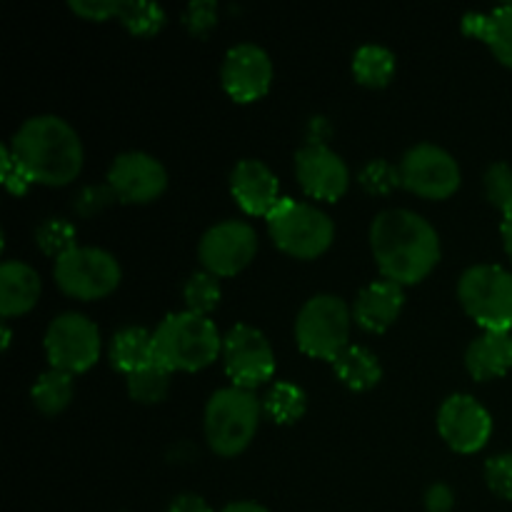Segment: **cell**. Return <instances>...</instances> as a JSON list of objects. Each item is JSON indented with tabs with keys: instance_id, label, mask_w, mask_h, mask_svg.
<instances>
[{
	"instance_id": "obj_1",
	"label": "cell",
	"mask_w": 512,
	"mask_h": 512,
	"mask_svg": "<svg viewBox=\"0 0 512 512\" xmlns=\"http://www.w3.org/2000/svg\"><path fill=\"white\" fill-rule=\"evenodd\" d=\"M370 248L385 280L415 285L440 260V238L433 225L413 210H385L370 225Z\"/></svg>"
},
{
	"instance_id": "obj_2",
	"label": "cell",
	"mask_w": 512,
	"mask_h": 512,
	"mask_svg": "<svg viewBox=\"0 0 512 512\" xmlns=\"http://www.w3.org/2000/svg\"><path fill=\"white\" fill-rule=\"evenodd\" d=\"M10 150L28 170L33 183L60 185L73 183L83 170V143L78 133L58 115H38L25 120L13 135Z\"/></svg>"
},
{
	"instance_id": "obj_3",
	"label": "cell",
	"mask_w": 512,
	"mask_h": 512,
	"mask_svg": "<svg viewBox=\"0 0 512 512\" xmlns=\"http://www.w3.org/2000/svg\"><path fill=\"white\" fill-rule=\"evenodd\" d=\"M155 360L173 373L185 370L195 373L218 360L223 353V340L213 320L205 315H195L190 310L173 313L155 328Z\"/></svg>"
},
{
	"instance_id": "obj_4",
	"label": "cell",
	"mask_w": 512,
	"mask_h": 512,
	"mask_svg": "<svg viewBox=\"0 0 512 512\" xmlns=\"http://www.w3.org/2000/svg\"><path fill=\"white\" fill-rule=\"evenodd\" d=\"M260 425V400L253 390L220 388L205 405V440L223 458L240 455Z\"/></svg>"
},
{
	"instance_id": "obj_5",
	"label": "cell",
	"mask_w": 512,
	"mask_h": 512,
	"mask_svg": "<svg viewBox=\"0 0 512 512\" xmlns=\"http://www.w3.org/2000/svg\"><path fill=\"white\" fill-rule=\"evenodd\" d=\"M268 233L283 253L300 260H313L333 245L335 225L315 205L283 198L268 215Z\"/></svg>"
},
{
	"instance_id": "obj_6",
	"label": "cell",
	"mask_w": 512,
	"mask_h": 512,
	"mask_svg": "<svg viewBox=\"0 0 512 512\" xmlns=\"http://www.w3.org/2000/svg\"><path fill=\"white\" fill-rule=\"evenodd\" d=\"M353 308L335 295H315L300 308L295 320V340L305 355L333 363L350 340Z\"/></svg>"
},
{
	"instance_id": "obj_7",
	"label": "cell",
	"mask_w": 512,
	"mask_h": 512,
	"mask_svg": "<svg viewBox=\"0 0 512 512\" xmlns=\"http://www.w3.org/2000/svg\"><path fill=\"white\" fill-rule=\"evenodd\" d=\"M458 298L465 313L485 330L512 328V273L500 265H473L463 273Z\"/></svg>"
},
{
	"instance_id": "obj_8",
	"label": "cell",
	"mask_w": 512,
	"mask_h": 512,
	"mask_svg": "<svg viewBox=\"0 0 512 512\" xmlns=\"http://www.w3.org/2000/svg\"><path fill=\"white\" fill-rule=\"evenodd\" d=\"M53 278L65 295L78 300H100L120 285V263L100 248H75L55 260Z\"/></svg>"
},
{
	"instance_id": "obj_9",
	"label": "cell",
	"mask_w": 512,
	"mask_h": 512,
	"mask_svg": "<svg viewBox=\"0 0 512 512\" xmlns=\"http://www.w3.org/2000/svg\"><path fill=\"white\" fill-rule=\"evenodd\" d=\"M45 353L53 370L78 375L100 358V330L80 313H63L45 330Z\"/></svg>"
},
{
	"instance_id": "obj_10",
	"label": "cell",
	"mask_w": 512,
	"mask_h": 512,
	"mask_svg": "<svg viewBox=\"0 0 512 512\" xmlns=\"http://www.w3.org/2000/svg\"><path fill=\"white\" fill-rule=\"evenodd\" d=\"M403 188L428 200H445L460 188V165L448 150L433 143L410 148L400 160Z\"/></svg>"
},
{
	"instance_id": "obj_11",
	"label": "cell",
	"mask_w": 512,
	"mask_h": 512,
	"mask_svg": "<svg viewBox=\"0 0 512 512\" xmlns=\"http://www.w3.org/2000/svg\"><path fill=\"white\" fill-rule=\"evenodd\" d=\"M225 373L235 388L253 390L275 373V355L268 338L253 325H235L223 338Z\"/></svg>"
},
{
	"instance_id": "obj_12",
	"label": "cell",
	"mask_w": 512,
	"mask_h": 512,
	"mask_svg": "<svg viewBox=\"0 0 512 512\" xmlns=\"http://www.w3.org/2000/svg\"><path fill=\"white\" fill-rule=\"evenodd\" d=\"M200 260L215 278H230L250 265L258 253V233L243 220H225L213 225L200 240Z\"/></svg>"
},
{
	"instance_id": "obj_13",
	"label": "cell",
	"mask_w": 512,
	"mask_h": 512,
	"mask_svg": "<svg viewBox=\"0 0 512 512\" xmlns=\"http://www.w3.org/2000/svg\"><path fill=\"white\" fill-rule=\"evenodd\" d=\"M223 88L235 103H255L265 98L273 83L270 55L255 43H240L228 50L220 70Z\"/></svg>"
},
{
	"instance_id": "obj_14",
	"label": "cell",
	"mask_w": 512,
	"mask_h": 512,
	"mask_svg": "<svg viewBox=\"0 0 512 512\" xmlns=\"http://www.w3.org/2000/svg\"><path fill=\"white\" fill-rule=\"evenodd\" d=\"M438 430L455 453H478L493 433L490 413L473 395H450L438 413Z\"/></svg>"
},
{
	"instance_id": "obj_15",
	"label": "cell",
	"mask_w": 512,
	"mask_h": 512,
	"mask_svg": "<svg viewBox=\"0 0 512 512\" xmlns=\"http://www.w3.org/2000/svg\"><path fill=\"white\" fill-rule=\"evenodd\" d=\"M108 185L113 188L115 198L130 205L153 203L168 188V173L148 153H123L113 160L108 170Z\"/></svg>"
},
{
	"instance_id": "obj_16",
	"label": "cell",
	"mask_w": 512,
	"mask_h": 512,
	"mask_svg": "<svg viewBox=\"0 0 512 512\" xmlns=\"http://www.w3.org/2000/svg\"><path fill=\"white\" fill-rule=\"evenodd\" d=\"M295 175L298 183L310 198L315 200H335L348 193L350 170L345 160L325 143H308L295 155Z\"/></svg>"
},
{
	"instance_id": "obj_17",
	"label": "cell",
	"mask_w": 512,
	"mask_h": 512,
	"mask_svg": "<svg viewBox=\"0 0 512 512\" xmlns=\"http://www.w3.org/2000/svg\"><path fill=\"white\" fill-rule=\"evenodd\" d=\"M230 193L248 215L268 218L280 203V185L273 170L260 160H240L230 173Z\"/></svg>"
},
{
	"instance_id": "obj_18",
	"label": "cell",
	"mask_w": 512,
	"mask_h": 512,
	"mask_svg": "<svg viewBox=\"0 0 512 512\" xmlns=\"http://www.w3.org/2000/svg\"><path fill=\"white\" fill-rule=\"evenodd\" d=\"M403 303V285L393 280H375L355 298L353 320L368 333H385L398 320Z\"/></svg>"
},
{
	"instance_id": "obj_19",
	"label": "cell",
	"mask_w": 512,
	"mask_h": 512,
	"mask_svg": "<svg viewBox=\"0 0 512 512\" xmlns=\"http://www.w3.org/2000/svg\"><path fill=\"white\" fill-rule=\"evenodd\" d=\"M40 275L20 260L0 265V313L3 318L25 315L35 308L40 298Z\"/></svg>"
},
{
	"instance_id": "obj_20",
	"label": "cell",
	"mask_w": 512,
	"mask_h": 512,
	"mask_svg": "<svg viewBox=\"0 0 512 512\" xmlns=\"http://www.w3.org/2000/svg\"><path fill=\"white\" fill-rule=\"evenodd\" d=\"M465 368L475 380H493L512 368V335L505 330H485L465 350Z\"/></svg>"
},
{
	"instance_id": "obj_21",
	"label": "cell",
	"mask_w": 512,
	"mask_h": 512,
	"mask_svg": "<svg viewBox=\"0 0 512 512\" xmlns=\"http://www.w3.org/2000/svg\"><path fill=\"white\" fill-rule=\"evenodd\" d=\"M465 35L488 43L495 58L512 68V5L495 8L493 13H470L463 18Z\"/></svg>"
},
{
	"instance_id": "obj_22",
	"label": "cell",
	"mask_w": 512,
	"mask_h": 512,
	"mask_svg": "<svg viewBox=\"0 0 512 512\" xmlns=\"http://www.w3.org/2000/svg\"><path fill=\"white\" fill-rule=\"evenodd\" d=\"M110 363L125 375H133L138 370L148 368V365L158 363L155 360L153 333H148L145 328H135V325L115 333L113 343H110Z\"/></svg>"
},
{
	"instance_id": "obj_23",
	"label": "cell",
	"mask_w": 512,
	"mask_h": 512,
	"mask_svg": "<svg viewBox=\"0 0 512 512\" xmlns=\"http://www.w3.org/2000/svg\"><path fill=\"white\" fill-rule=\"evenodd\" d=\"M333 368L340 383L348 385L350 390H370L383 378L380 360L368 348H360V345H348L333 360Z\"/></svg>"
},
{
	"instance_id": "obj_24",
	"label": "cell",
	"mask_w": 512,
	"mask_h": 512,
	"mask_svg": "<svg viewBox=\"0 0 512 512\" xmlns=\"http://www.w3.org/2000/svg\"><path fill=\"white\" fill-rule=\"evenodd\" d=\"M353 75L365 88H385L395 75V55L383 45H363L353 55Z\"/></svg>"
},
{
	"instance_id": "obj_25",
	"label": "cell",
	"mask_w": 512,
	"mask_h": 512,
	"mask_svg": "<svg viewBox=\"0 0 512 512\" xmlns=\"http://www.w3.org/2000/svg\"><path fill=\"white\" fill-rule=\"evenodd\" d=\"M73 393V375L50 368L48 373H43L35 380L33 390H30V398H33V405L43 415H58L68 408L70 400H73Z\"/></svg>"
},
{
	"instance_id": "obj_26",
	"label": "cell",
	"mask_w": 512,
	"mask_h": 512,
	"mask_svg": "<svg viewBox=\"0 0 512 512\" xmlns=\"http://www.w3.org/2000/svg\"><path fill=\"white\" fill-rule=\"evenodd\" d=\"M263 408L268 413V418L275 420L278 425H293L305 415L308 400H305V393L298 385L280 380V383H275L268 390V395L263 400Z\"/></svg>"
},
{
	"instance_id": "obj_27",
	"label": "cell",
	"mask_w": 512,
	"mask_h": 512,
	"mask_svg": "<svg viewBox=\"0 0 512 512\" xmlns=\"http://www.w3.org/2000/svg\"><path fill=\"white\" fill-rule=\"evenodd\" d=\"M170 390V370L165 365L153 363L138 373L128 375V393L135 403L155 405L168 398Z\"/></svg>"
},
{
	"instance_id": "obj_28",
	"label": "cell",
	"mask_w": 512,
	"mask_h": 512,
	"mask_svg": "<svg viewBox=\"0 0 512 512\" xmlns=\"http://www.w3.org/2000/svg\"><path fill=\"white\" fill-rule=\"evenodd\" d=\"M115 18L125 25L138 38H150L165 25V10L155 3H143V0H118V15Z\"/></svg>"
},
{
	"instance_id": "obj_29",
	"label": "cell",
	"mask_w": 512,
	"mask_h": 512,
	"mask_svg": "<svg viewBox=\"0 0 512 512\" xmlns=\"http://www.w3.org/2000/svg\"><path fill=\"white\" fill-rule=\"evenodd\" d=\"M218 280L220 278H215L208 270H200V273L190 275L188 283L183 285V298L190 313L208 315L218 308L220 298H223V290H220Z\"/></svg>"
},
{
	"instance_id": "obj_30",
	"label": "cell",
	"mask_w": 512,
	"mask_h": 512,
	"mask_svg": "<svg viewBox=\"0 0 512 512\" xmlns=\"http://www.w3.org/2000/svg\"><path fill=\"white\" fill-rule=\"evenodd\" d=\"M35 240H38V248L43 250L45 255H53L55 260L78 248V245H75V228L68 220L60 218L45 220V223L35 230Z\"/></svg>"
},
{
	"instance_id": "obj_31",
	"label": "cell",
	"mask_w": 512,
	"mask_h": 512,
	"mask_svg": "<svg viewBox=\"0 0 512 512\" xmlns=\"http://www.w3.org/2000/svg\"><path fill=\"white\" fill-rule=\"evenodd\" d=\"M358 180L370 195H390L398 185H403L400 165L388 163V160H370V163L360 170Z\"/></svg>"
},
{
	"instance_id": "obj_32",
	"label": "cell",
	"mask_w": 512,
	"mask_h": 512,
	"mask_svg": "<svg viewBox=\"0 0 512 512\" xmlns=\"http://www.w3.org/2000/svg\"><path fill=\"white\" fill-rule=\"evenodd\" d=\"M485 195L498 210H512V168L505 163H493L485 173Z\"/></svg>"
},
{
	"instance_id": "obj_33",
	"label": "cell",
	"mask_w": 512,
	"mask_h": 512,
	"mask_svg": "<svg viewBox=\"0 0 512 512\" xmlns=\"http://www.w3.org/2000/svg\"><path fill=\"white\" fill-rule=\"evenodd\" d=\"M485 480H488L490 490L500 498L512 500V453L495 455L485 465Z\"/></svg>"
},
{
	"instance_id": "obj_34",
	"label": "cell",
	"mask_w": 512,
	"mask_h": 512,
	"mask_svg": "<svg viewBox=\"0 0 512 512\" xmlns=\"http://www.w3.org/2000/svg\"><path fill=\"white\" fill-rule=\"evenodd\" d=\"M115 193L110 185H88V188L80 190L78 195H75V213L78 215H85V218H90V215L100 213V210H105L108 205L115 203Z\"/></svg>"
},
{
	"instance_id": "obj_35",
	"label": "cell",
	"mask_w": 512,
	"mask_h": 512,
	"mask_svg": "<svg viewBox=\"0 0 512 512\" xmlns=\"http://www.w3.org/2000/svg\"><path fill=\"white\" fill-rule=\"evenodd\" d=\"M0 158H3V183L5 188L13 195H25L28 188L33 185V178L28 175V170L18 163V158L13 155L10 145H3L0 148Z\"/></svg>"
},
{
	"instance_id": "obj_36",
	"label": "cell",
	"mask_w": 512,
	"mask_h": 512,
	"mask_svg": "<svg viewBox=\"0 0 512 512\" xmlns=\"http://www.w3.org/2000/svg\"><path fill=\"white\" fill-rule=\"evenodd\" d=\"M215 10H218L215 3H208V0H198V3L190 5V8L185 10V25L190 28V33L208 35L210 30L215 28V20H218Z\"/></svg>"
},
{
	"instance_id": "obj_37",
	"label": "cell",
	"mask_w": 512,
	"mask_h": 512,
	"mask_svg": "<svg viewBox=\"0 0 512 512\" xmlns=\"http://www.w3.org/2000/svg\"><path fill=\"white\" fill-rule=\"evenodd\" d=\"M70 10L80 18L100 23V20H110L118 15V0H73Z\"/></svg>"
},
{
	"instance_id": "obj_38",
	"label": "cell",
	"mask_w": 512,
	"mask_h": 512,
	"mask_svg": "<svg viewBox=\"0 0 512 512\" xmlns=\"http://www.w3.org/2000/svg\"><path fill=\"white\" fill-rule=\"evenodd\" d=\"M455 495L445 483L430 485L425 493V510L428 512H453Z\"/></svg>"
},
{
	"instance_id": "obj_39",
	"label": "cell",
	"mask_w": 512,
	"mask_h": 512,
	"mask_svg": "<svg viewBox=\"0 0 512 512\" xmlns=\"http://www.w3.org/2000/svg\"><path fill=\"white\" fill-rule=\"evenodd\" d=\"M168 512H213L210 510V505L205 503L200 495H178V498L170 503Z\"/></svg>"
},
{
	"instance_id": "obj_40",
	"label": "cell",
	"mask_w": 512,
	"mask_h": 512,
	"mask_svg": "<svg viewBox=\"0 0 512 512\" xmlns=\"http://www.w3.org/2000/svg\"><path fill=\"white\" fill-rule=\"evenodd\" d=\"M500 233H503L505 253H508L512 258V210H510V213L503 215V228H500Z\"/></svg>"
},
{
	"instance_id": "obj_41",
	"label": "cell",
	"mask_w": 512,
	"mask_h": 512,
	"mask_svg": "<svg viewBox=\"0 0 512 512\" xmlns=\"http://www.w3.org/2000/svg\"><path fill=\"white\" fill-rule=\"evenodd\" d=\"M220 512H268L263 508V505H258V503H248V500H243V503H230V505H225L223 510Z\"/></svg>"
},
{
	"instance_id": "obj_42",
	"label": "cell",
	"mask_w": 512,
	"mask_h": 512,
	"mask_svg": "<svg viewBox=\"0 0 512 512\" xmlns=\"http://www.w3.org/2000/svg\"><path fill=\"white\" fill-rule=\"evenodd\" d=\"M10 348V328L3 323V350Z\"/></svg>"
}]
</instances>
